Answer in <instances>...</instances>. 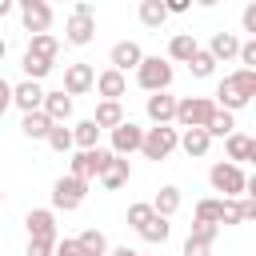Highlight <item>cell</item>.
I'll list each match as a JSON object with an SVG mask.
<instances>
[{"mask_svg":"<svg viewBox=\"0 0 256 256\" xmlns=\"http://www.w3.org/2000/svg\"><path fill=\"white\" fill-rule=\"evenodd\" d=\"M96 180H100L108 192L124 188V184L132 180V164H128V156H116V152H112V156H108V164L100 168V176H96Z\"/></svg>","mask_w":256,"mask_h":256,"instance_id":"obj_9","label":"cell"},{"mask_svg":"<svg viewBox=\"0 0 256 256\" xmlns=\"http://www.w3.org/2000/svg\"><path fill=\"white\" fill-rule=\"evenodd\" d=\"M176 140H180V132L172 124H152V128H144L140 152H144V160H168L172 148H176Z\"/></svg>","mask_w":256,"mask_h":256,"instance_id":"obj_3","label":"cell"},{"mask_svg":"<svg viewBox=\"0 0 256 256\" xmlns=\"http://www.w3.org/2000/svg\"><path fill=\"white\" fill-rule=\"evenodd\" d=\"M136 232H140V240H144V244H164V240L172 236V224H168V216H156V212H152Z\"/></svg>","mask_w":256,"mask_h":256,"instance_id":"obj_20","label":"cell"},{"mask_svg":"<svg viewBox=\"0 0 256 256\" xmlns=\"http://www.w3.org/2000/svg\"><path fill=\"white\" fill-rule=\"evenodd\" d=\"M212 112H216V100L212 96H184V100H176L172 124H180V128H204Z\"/></svg>","mask_w":256,"mask_h":256,"instance_id":"obj_2","label":"cell"},{"mask_svg":"<svg viewBox=\"0 0 256 256\" xmlns=\"http://www.w3.org/2000/svg\"><path fill=\"white\" fill-rule=\"evenodd\" d=\"M192 4H200V8H216L220 0H192Z\"/></svg>","mask_w":256,"mask_h":256,"instance_id":"obj_50","label":"cell"},{"mask_svg":"<svg viewBox=\"0 0 256 256\" xmlns=\"http://www.w3.org/2000/svg\"><path fill=\"white\" fill-rule=\"evenodd\" d=\"M212 252V244L208 240H196V236H188L184 240V256H208Z\"/></svg>","mask_w":256,"mask_h":256,"instance_id":"obj_41","label":"cell"},{"mask_svg":"<svg viewBox=\"0 0 256 256\" xmlns=\"http://www.w3.org/2000/svg\"><path fill=\"white\" fill-rule=\"evenodd\" d=\"M24 228H28V240H56V212L52 208H32L24 216Z\"/></svg>","mask_w":256,"mask_h":256,"instance_id":"obj_10","label":"cell"},{"mask_svg":"<svg viewBox=\"0 0 256 256\" xmlns=\"http://www.w3.org/2000/svg\"><path fill=\"white\" fill-rule=\"evenodd\" d=\"M144 112H148L152 124H172V116H176V96H168V88H164V92H152L148 104H144Z\"/></svg>","mask_w":256,"mask_h":256,"instance_id":"obj_16","label":"cell"},{"mask_svg":"<svg viewBox=\"0 0 256 256\" xmlns=\"http://www.w3.org/2000/svg\"><path fill=\"white\" fill-rule=\"evenodd\" d=\"M76 244H80V256H108V236L100 228H84Z\"/></svg>","mask_w":256,"mask_h":256,"instance_id":"obj_24","label":"cell"},{"mask_svg":"<svg viewBox=\"0 0 256 256\" xmlns=\"http://www.w3.org/2000/svg\"><path fill=\"white\" fill-rule=\"evenodd\" d=\"M84 196H88V180H80L72 172L52 184V208H60V212H76L84 204Z\"/></svg>","mask_w":256,"mask_h":256,"instance_id":"obj_5","label":"cell"},{"mask_svg":"<svg viewBox=\"0 0 256 256\" xmlns=\"http://www.w3.org/2000/svg\"><path fill=\"white\" fill-rule=\"evenodd\" d=\"M100 128H116L120 120H124V108H120V100H100L96 104V116H92Z\"/></svg>","mask_w":256,"mask_h":256,"instance_id":"obj_31","label":"cell"},{"mask_svg":"<svg viewBox=\"0 0 256 256\" xmlns=\"http://www.w3.org/2000/svg\"><path fill=\"white\" fill-rule=\"evenodd\" d=\"M164 8H168V16H180V12L192 8V0H164Z\"/></svg>","mask_w":256,"mask_h":256,"instance_id":"obj_45","label":"cell"},{"mask_svg":"<svg viewBox=\"0 0 256 256\" xmlns=\"http://www.w3.org/2000/svg\"><path fill=\"white\" fill-rule=\"evenodd\" d=\"M44 144H48L52 152H72V148H76V144H72V128H64V124H52L48 136H44Z\"/></svg>","mask_w":256,"mask_h":256,"instance_id":"obj_34","label":"cell"},{"mask_svg":"<svg viewBox=\"0 0 256 256\" xmlns=\"http://www.w3.org/2000/svg\"><path fill=\"white\" fill-rule=\"evenodd\" d=\"M152 212L172 220V216L180 212V188H176V184H164V188L156 192V200H152Z\"/></svg>","mask_w":256,"mask_h":256,"instance_id":"obj_22","label":"cell"},{"mask_svg":"<svg viewBox=\"0 0 256 256\" xmlns=\"http://www.w3.org/2000/svg\"><path fill=\"white\" fill-rule=\"evenodd\" d=\"M140 256H144V252H140Z\"/></svg>","mask_w":256,"mask_h":256,"instance_id":"obj_53","label":"cell"},{"mask_svg":"<svg viewBox=\"0 0 256 256\" xmlns=\"http://www.w3.org/2000/svg\"><path fill=\"white\" fill-rule=\"evenodd\" d=\"M188 72H192L196 80L212 76V72H216V60H212V52H208V48H196V52L188 56Z\"/></svg>","mask_w":256,"mask_h":256,"instance_id":"obj_33","label":"cell"},{"mask_svg":"<svg viewBox=\"0 0 256 256\" xmlns=\"http://www.w3.org/2000/svg\"><path fill=\"white\" fill-rule=\"evenodd\" d=\"M92 36H96V16H80V12H72V16L64 20V40H68V44L84 48V44H92Z\"/></svg>","mask_w":256,"mask_h":256,"instance_id":"obj_11","label":"cell"},{"mask_svg":"<svg viewBox=\"0 0 256 256\" xmlns=\"http://www.w3.org/2000/svg\"><path fill=\"white\" fill-rule=\"evenodd\" d=\"M232 128H236V116H232L228 108H216V112L208 116V124H204V132H208L212 140H216V136H228Z\"/></svg>","mask_w":256,"mask_h":256,"instance_id":"obj_32","label":"cell"},{"mask_svg":"<svg viewBox=\"0 0 256 256\" xmlns=\"http://www.w3.org/2000/svg\"><path fill=\"white\" fill-rule=\"evenodd\" d=\"M0 200H4V192H0Z\"/></svg>","mask_w":256,"mask_h":256,"instance_id":"obj_52","label":"cell"},{"mask_svg":"<svg viewBox=\"0 0 256 256\" xmlns=\"http://www.w3.org/2000/svg\"><path fill=\"white\" fill-rule=\"evenodd\" d=\"M136 80H140L144 92H164V88H172V60H164V56H144V60L136 64Z\"/></svg>","mask_w":256,"mask_h":256,"instance_id":"obj_1","label":"cell"},{"mask_svg":"<svg viewBox=\"0 0 256 256\" xmlns=\"http://www.w3.org/2000/svg\"><path fill=\"white\" fill-rule=\"evenodd\" d=\"M92 80H96V68L84 64V60H76V64L64 68V92H68V96H84V92H92Z\"/></svg>","mask_w":256,"mask_h":256,"instance_id":"obj_8","label":"cell"},{"mask_svg":"<svg viewBox=\"0 0 256 256\" xmlns=\"http://www.w3.org/2000/svg\"><path fill=\"white\" fill-rule=\"evenodd\" d=\"M240 24H244V32H248V36H256V4H248V8H244Z\"/></svg>","mask_w":256,"mask_h":256,"instance_id":"obj_43","label":"cell"},{"mask_svg":"<svg viewBox=\"0 0 256 256\" xmlns=\"http://www.w3.org/2000/svg\"><path fill=\"white\" fill-rule=\"evenodd\" d=\"M216 232H220V224H208V220H192V228H188V236H196V240H216Z\"/></svg>","mask_w":256,"mask_h":256,"instance_id":"obj_38","label":"cell"},{"mask_svg":"<svg viewBox=\"0 0 256 256\" xmlns=\"http://www.w3.org/2000/svg\"><path fill=\"white\" fill-rule=\"evenodd\" d=\"M72 12H80V16H96V8H92V0H76V8Z\"/></svg>","mask_w":256,"mask_h":256,"instance_id":"obj_46","label":"cell"},{"mask_svg":"<svg viewBox=\"0 0 256 256\" xmlns=\"http://www.w3.org/2000/svg\"><path fill=\"white\" fill-rule=\"evenodd\" d=\"M92 88H96L104 100H120V96L128 92V80H124V72H116V68H104V72H96Z\"/></svg>","mask_w":256,"mask_h":256,"instance_id":"obj_15","label":"cell"},{"mask_svg":"<svg viewBox=\"0 0 256 256\" xmlns=\"http://www.w3.org/2000/svg\"><path fill=\"white\" fill-rule=\"evenodd\" d=\"M176 148H184L188 156H196V160H200V156H208V148H212V136H208L204 128H184V136L176 140Z\"/></svg>","mask_w":256,"mask_h":256,"instance_id":"obj_19","label":"cell"},{"mask_svg":"<svg viewBox=\"0 0 256 256\" xmlns=\"http://www.w3.org/2000/svg\"><path fill=\"white\" fill-rule=\"evenodd\" d=\"M8 108H12V84H8L4 76H0V116H4Z\"/></svg>","mask_w":256,"mask_h":256,"instance_id":"obj_44","label":"cell"},{"mask_svg":"<svg viewBox=\"0 0 256 256\" xmlns=\"http://www.w3.org/2000/svg\"><path fill=\"white\" fill-rule=\"evenodd\" d=\"M140 60H144V52H140L136 40H120V44H112V52H108V68H116V72H128V68H136Z\"/></svg>","mask_w":256,"mask_h":256,"instance_id":"obj_12","label":"cell"},{"mask_svg":"<svg viewBox=\"0 0 256 256\" xmlns=\"http://www.w3.org/2000/svg\"><path fill=\"white\" fill-rule=\"evenodd\" d=\"M20 20H24V32H28V36H32V32H48V28H52V4L24 8V12H20Z\"/></svg>","mask_w":256,"mask_h":256,"instance_id":"obj_21","label":"cell"},{"mask_svg":"<svg viewBox=\"0 0 256 256\" xmlns=\"http://www.w3.org/2000/svg\"><path fill=\"white\" fill-rule=\"evenodd\" d=\"M220 224H224V228L240 224V204H236V196H224V200H220Z\"/></svg>","mask_w":256,"mask_h":256,"instance_id":"obj_36","label":"cell"},{"mask_svg":"<svg viewBox=\"0 0 256 256\" xmlns=\"http://www.w3.org/2000/svg\"><path fill=\"white\" fill-rule=\"evenodd\" d=\"M0 244H4V240H0Z\"/></svg>","mask_w":256,"mask_h":256,"instance_id":"obj_55","label":"cell"},{"mask_svg":"<svg viewBox=\"0 0 256 256\" xmlns=\"http://www.w3.org/2000/svg\"><path fill=\"white\" fill-rule=\"evenodd\" d=\"M244 104H248V96H244V92L236 88V80H232V76H224V80L216 84V108H228V112H240Z\"/></svg>","mask_w":256,"mask_h":256,"instance_id":"obj_18","label":"cell"},{"mask_svg":"<svg viewBox=\"0 0 256 256\" xmlns=\"http://www.w3.org/2000/svg\"><path fill=\"white\" fill-rule=\"evenodd\" d=\"M148 216H152V204H144V200L128 204V224H132V228H140V224H144Z\"/></svg>","mask_w":256,"mask_h":256,"instance_id":"obj_39","label":"cell"},{"mask_svg":"<svg viewBox=\"0 0 256 256\" xmlns=\"http://www.w3.org/2000/svg\"><path fill=\"white\" fill-rule=\"evenodd\" d=\"M196 220H208V224H220V200H200L196 204Z\"/></svg>","mask_w":256,"mask_h":256,"instance_id":"obj_37","label":"cell"},{"mask_svg":"<svg viewBox=\"0 0 256 256\" xmlns=\"http://www.w3.org/2000/svg\"><path fill=\"white\" fill-rule=\"evenodd\" d=\"M52 256H80V244H76V236H64V240H56V252Z\"/></svg>","mask_w":256,"mask_h":256,"instance_id":"obj_42","label":"cell"},{"mask_svg":"<svg viewBox=\"0 0 256 256\" xmlns=\"http://www.w3.org/2000/svg\"><path fill=\"white\" fill-rule=\"evenodd\" d=\"M36 4H48V0H16V8L24 12V8H36Z\"/></svg>","mask_w":256,"mask_h":256,"instance_id":"obj_48","label":"cell"},{"mask_svg":"<svg viewBox=\"0 0 256 256\" xmlns=\"http://www.w3.org/2000/svg\"><path fill=\"white\" fill-rule=\"evenodd\" d=\"M236 48H240V36H232V32H216L212 44H208V52H212L216 64L220 60H236Z\"/></svg>","mask_w":256,"mask_h":256,"instance_id":"obj_25","label":"cell"},{"mask_svg":"<svg viewBox=\"0 0 256 256\" xmlns=\"http://www.w3.org/2000/svg\"><path fill=\"white\" fill-rule=\"evenodd\" d=\"M12 8H16V0H0V20H4V16L12 12Z\"/></svg>","mask_w":256,"mask_h":256,"instance_id":"obj_49","label":"cell"},{"mask_svg":"<svg viewBox=\"0 0 256 256\" xmlns=\"http://www.w3.org/2000/svg\"><path fill=\"white\" fill-rule=\"evenodd\" d=\"M40 112H44L52 124H64V120H72V96H68L64 88H56V92H44V104H40Z\"/></svg>","mask_w":256,"mask_h":256,"instance_id":"obj_14","label":"cell"},{"mask_svg":"<svg viewBox=\"0 0 256 256\" xmlns=\"http://www.w3.org/2000/svg\"><path fill=\"white\" fill-rule=\"evenodd\" d=\"M4 56H8V40L0 36V60H4Z\"/></svg>","mask_w":256,"mask_h":256,"instance_id":"obj_51","label":"cell"},{"mask_svg":"<svg viewBox=\"0 0 256 256\" xmlns=\"http://www.w3.org/2000/svg\"><path fill=\"white\" fill-rule=\"evenodd\" d=\"M20 68H24V80H44V76L56 68V60H44V56H36V52H24Z\"/></svg>","mask_w":256,"mask_h":256,"instance_id":"obj_30","label":"cell"},{"mask_svg":"<svg viewBox=\"0 0 256 256\" xmlns=\"http://www.w3.org/2000/svg\"><path fill=\"white\" fill-rule=\"evenodd\" d=\"M136 16H140V24L144 28H164V20H168V8H164V0H140V8H136Z\"/></svg>","mask_w":256,"mask_h":256,"instance_id":"obj_23","label":"cell"},{"mask_svg":"<svg viewBox=\"0 0 256 256\" xmlns=\"http://www.w3.org/2000/svg\"><path fill=\"white\" fill-rule=\"evenodd\" d=\"M100 132H104V128H100V124H96V120L88 116V120H80V124H72V144H76V148H96V140H100Z\"/></svg>","mask_w":256,"mask_h":256,"instance_id":"obj_29","label":"cell"},{"mask_svg":"<svg viewBox=\"0 0 256 256\" xmlns=\"http://www.w3.org/2000/svg\"><path fill=\"white\" fill-rule=\"evenodd\" d=\"M12 104H16L20 112H36V108L44 104L40 80H20V84H12Z\"/></svg>","mask_w":256,"mask_h":256,"instance_id":"obj_13","label":"cell"},{"mask_svg":"<svg viewBox=\"0 0 256 256\" xmlns=\"http://www.w3.org/2000/svg\"><path fill=\"white\" fill-rule=\"evenodd\" d=\"M196 48H200V44H196V36H192V32H176V36L168 40V60L188 64V56H192Z\"/></svg>","mask_w":256,"mask_h":256,"instance_id":"obj_27","label":"cell"},{"mask_svg":"<svg viewBox=\"0 0 256 256\" xmlns=\"http://www.w3.org/2000/svg\"><path fill=\"white\" fill-rule=\"evenodd\" d=\"M232 80H236V88H240L248 100L256 96V68H236V72H232Z\"/></svg>","mask_w":256,"mask_h":256,"instance_id":"obj_35","label":"cell"},{"mask_svg":"<svg viewBox=\"0 0 256 256\" xmlns=\"http://www.w3.org/2000/svg\"><path fill=\"white\" fill-rule=\"evenodd\" d=\"M56 252V240H28L24 256H52Z\"/></svg>","mask_w":256,"mask_h":256,"instance_id":"obj_40","label":"cell"},{"mask_svg":"<svg viewBox=\"0 0 256 256\" xmlns=\"http://www.w3.org/2000/svg\"><path fill=\"white\" fill-rule=\"evenodd\" d=\"M108 148H80L76 156H72V176H80V180H92V176H100V168L108 164Z\"/></svg>","mask_w":256,"mask_h":256,"instance_id":"obj_7","label":"cell"},{"mask_svg":"<svg viewBox=\"0 0 256 256\" xmlns=\"http://www.w3.org/2000/svg\"><path fill=\"white\" fill-rule=\"evenodd\" d=\"M108 132H112V152H116V156H132V152H140L144 128H140L136 120H120V124L108 128Z\"/></svg>","mask_w":256,"mask_h":256,"instance_id":"obj_6","label":"cell"},{"mask_svg":"<svg viewBox=\"0 0 256 256\" xmlns=\"http://www.w3.org/2000/svg\"><path fill=\"white\" fill-rule=\"evenodd\" d=\"M28 52H36V56H44V60H56V56H60V40H56L52 32H32V36H28Z\"/></svg>","mask_w":256,"mask_h":256,"instance_id":"obj_26","label":"cell"},{"mask_svg":"<svg viewBox=\"0 0 256 256\" xmlns=\"http://www.w3.org/2000/svg\"><path fill=\"white\" fill-rule=\"evenodd\" d=\"M208 184H212L216 192H224V196H244L248 176H244V168H240V164L220 160V164H212V168H208Z\"/></svg>","mask_w":256,"mask_h":256,"instance_id":"obj_4","label":"cell"},{"mask_svg":"<svg viewBox=\"0 0 256 256\" xmlns=\"http://www.w3.org/2000/svg\"><path fill=\"white\" fill-rule=\"evenodd\" d=\"M48 4H52V0H48Z\"/></svg>","mask_w":256,"mask_h":256,"instance_id":"obj_54","label":"cell"},{"mask_svg":"<svg viewBox=\"0 0 256 256\" xmlns=\"http://www.w3.org/2000/svg\"><path fill=\"white\" fill-rule=\"evenodd\" d=\"M48 128H52V120H48L40 108H36V112H24V120H20V132H24L28 140H44Z\"/></svg>","mask_w":256,"mask_h":256,"instance_id":"obj_28","label":"cell"},{"mask_svg":"<svg viewBox=\"0 0 256 256\" xmlns=\"http://www.w3.org/2000/svg\"><path fill=\"white\" fill-rule=\"evenodd\" d=\"M224 148H228V160L232 164H244V160H256V140L248 136V132H228L224 136Z\"/></svg>","mask_w":256,"mask_h":256,"instance_id":"obj_17","label":"cell"},{"mask_svg":"<svg viewBox=\"0 0 256 256\" xmlns=\"http://www.w3.org/2000/svg\"><path fill=\"white\" fill-rule=\"evenodd\" d=\"M108 256H140V252L128 248V244H120V248H108Z\"/></svg>","mask_w":256,"mask_h":256,"instance_id":"obj_47","label":"cell"}]
</instances>
